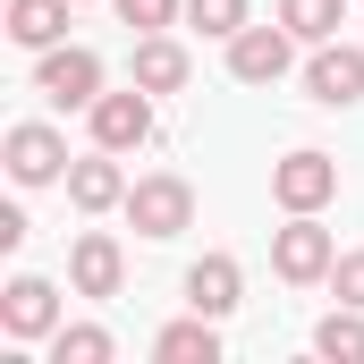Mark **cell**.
I'll list each match as a JSON object with an SVG mask.
<instances>
[{
	"mask_svg": "<svg viewBox=\"0 0 364 364\" xmlns=\"http://www.w3.org/2000/svg\"><path fill=\"white\" fill-rule=\"evenodd\" d=\"M331 263H339V237L322 229V212H279L272 279H288V288H331Z\"/></svg>",
	"mask_w": 364,
	"mask_h": 364,
	"instance_id": "cell-1",
	"label": "cell"
},
{
	"mask_svg": "<svg viewBox=\"0 0 364 364\" xmlns=\"http://www.w3.org/2000/svg\"><path fill=\"white\" fill-rule=\"evenodd\" d=\"M34 93L51 110H93L110 93V68H102L93 43H51V51H34Z\"/></svg>",
	"mask_w": 364,
	"mask_h": 364,
	"instance_id": "cell-2",
	"label": "cell"
},
{
	"mask_svg": "<svg viewBox=\"0 0 364 364\" xmlns=\"http://www.w3.org/2000/svg\"><path fill=\"white\" fill-rule=\"evenodd\" d=\"M127 229L153 237V246L186 237V229H195V186H186L178 170H144V178L127 186Z\"/></svg>",
	"mask_w": 364,
	"mask_h": 364,
	"instance_id": "cell-3",
	"label": "cell"
},
{
	"mask_svg": "<svg viewBox=\"0 0 364 364\" xmlns=\"http://www.w3.org/2000/svg\"><path fill=\"white\" fill-rule=\"evenodd\" d=\"M0 161H9V186L34 195V186H68V161H77V153H68V136H60L51 119H17V127L0 136Z\"/></svg>",
	"mask_w": 364,
	"mask_h": 364,
	"instance_id": "cell-4",
	"label": "cell"
},
{
	"mask_svg": "<svg viewBox=\"0 0 364 364\" xmlns=\"http://www.w3.org/2000/svg\"><path fill=\"white\" fill-rule=\"evenodd\" d=\"M68 322V305H60V279L43 272H9L0 288V331L17 339V348H51V331Z\"/></svg>",
	"mask_w": 364,
	"mask_h": 364,
	"instance_id": "cell-5",
	"label": "cell"
},
{
	"mask_svg": "<svg viewBox=\"0 0 364 364\" xmlns=\"http://www.w3.org/2000/svg\"><path fill=\"white\" fill-rule=\"evenodd\" d=\"M153 110H161V93H144L136 77H127L119 93H102V102L85 110V127H93V144H102V153H144V144L161 136V119H153Z\"/></svg>",
	"mask_w": 364,
	"mask_h": 364,
	"instance_id": "cell-6",
	"label": "cell"
},
{
	"mask_svg": "<svg viewBox=\"0 0 364 364\" xmlns=\"http://www.w3.org/2000/svg\"><path fill=\"white\" fill-rule=\"evenodd\" d=\"M272 203L279 212H331V203H339V161H331L322 144L279 153L272 161Z\"/></svg>",
	"mask_w": 364,
	"mask_h": 364,
	"instance_id": "cell-7",
	"label": "cell"
},
{
	"mask_svg": "<svg viewBox=\"0 0 364 364\" xmlns=\"http://www.w3.org/2000/svg\"><path fill=\"white\" fill-rule=\"evenodd\" d=\"M220 51H229V77H237V85H279V77L296 68V34H288L279 17H272V26H263V17L237 26Z\"/></svg>",
	"mask_w": 364,
	"mask_h": 364,
	"instance_id": "cell-8",
	"label": "cell"
},
{
	"mask_svg": "<svg viewBox=\"0 0 364 364\" xmlns=\"http://www.w3.org/2000/svg\"><path fill=\"white\" fill-rule=\"evenodd\" d=\"M305 102H322V110H356L364 102V34L305 51Z\"/></svg>",
	"mask_w": 364,
	"mask_h": 364,
	"instance_id": "cell-9",
	"label": "cell"
},
{
	"mask_svg": "<svg viewBox=\"0 0 364 364\" xmlns=\"http://www.w3.org/2000/svg\"><path fill=\"white\" fill-rule=\"evenodd\" d=\"M127 288V246L110 229H77L68 237V296H119Z\"/></svg>",
	"mask_w": 364,
	"mask_h": 364,
	"instance_id": "cell-10",
	"label": "cell"
},
{
	"mask_svg": "<svg viewBox=\"0 0 364 364\" xmlns=\"http://www.w3.org/2000/svg\"><path fill=\"white\" fill-rule=\"evenodd\" d=\"M119 161H127V153H102V144H93V153H77V161H68V212H85V220H102V212H127V170H119Z\"/></svg>",
	"mask_w": 364,
	"mask_h": 364,
	"instance_id": "cell-11",
	"label": "cell"
},
{
	"mask_svg": "<svg viewBox=\"0 0 364 364\" xmlns=\"http://www.w3.org/2000/svg\"><path fill=\"white\" fill-rule=\"evenodd\" d=\"M186 305H195V314H212V322H229V314L246 305V263H237V255H220V246H212V255H195V263H186Z\"/></svg>",
	"mask_w": 364,
	"mask_h": 364,
	"instance_id": "cell-12",
	"label": "cell"
},
{
	"mask_svg": "<svg viewBox=\"0 0 364 364\" xmlns=\"http://www.w3.org/2000/svg\"><path fill=\"white\" fill-rule=\"evenodd\" d=\"M127 77H136L144 93H161V102H170V93L195 85V51H186L178 34H136V51H127Z\"/></svg>",
	"mask_w": 364,
	"mask_h": 364,
	"instance_id": "cell-13",
	"label": "cell"
},
{
	"mask_svg": "<svg viewBox=\"0 0 364 364\" xmlns=\"http://www.w3.org/2000/svg\"><path fill=\"white\" fill-rule=\"evenodd\" d=\"M153 364H220V322L186 305L178 322H161V331H153Z\"/></svg>",
	"mask_w": 364,
	"mask_h": 364,
	"instance_id": "cell-14",
	"label": "cell"
},
{
	"mask_svg": "<svg viewBox=\"0 0 364 364\" xmlns=\"http://www.w3.org/2000/svg\"><path fill=\"white\" fill-rule=\"evenodd\" d=\"M68 9H77V0H9V43H17V51L68 43Z\"/></svg>",
	"mask_w": 364,
	"mask_h": 364,
	"instance_id": "cell-15",
	"label": "cell"
},
{
	"mask_svg": "<svg viewBox=\"0 0 364 364\" xmlns=\"http://www.w3.org/2000/svg\"><path fill=\"white\" fill-rule=\"evenodd\" d=\"M272 17L314 51V43H339V26H348V0H272Z\"/></svg>",
	"mask_w": 364,
	"mask_h": 364,
	"instance_id": "cell-16",
	"label": "cell"
},
{
	"mask_svg": "<svg viewBox=\"0 0 364 364\" xmlns=\"http://www.w3.org/2000/svg\"><path fill=\"white\" fill-rule=\"evenodd\" d=\"M314 356L322 364H364V305H331L314 322Z\"/></svg>",
	"mask_w": 364,
	"mask_h": 364,
	"instance_id": "cell-17",
	"label": "cell"
},
{
	"mask_svg": "<svg viewBox=\"0 0 364 364\" xmlns=\"http://www.w3.org/2000/svg\"><path fill=\"white\" fill-rule=\"evenodd\" d=\"M110 356H119V339L102 322H60L51 331V364H110Z\"/></svg>",
	"mask_w": 364,
	"mask_h": 364,
	"instance_id": "cell-18",
	"label": "cell"
},
{
	"mask_svg": "<svg viewBox=\"0 0 364 364\" xmlns=\"http://www.w3.org/2000/svg\"><path fill=\"white\" fill-rule=\"evenodd\" d=\"M186 26L212 34V43H229L237 26H255V0H186Z\"/></svg>",
	"mask_w": 364,
	"mask_h": 364,
	"instance_id": "cell-19",
	"label": "cell"
},
{
	"mask_svg": "<svg viewBox=\"0 0 364 364\" xmlns=\"http://www.w3.org/2000/svg\"><path fill=\"white\" fill-rule=\"evenodd\" d=\"M110 9H119L127 34H170V26L186 17V0H110Z\"/></svg>",
	"mask_w": 364,
	"mask_h": 364,
	"instance_id": "cell-20",
	"label": "cell"
},
{
	"mask_svg": "<svg viewBox=\"0 0 364 364\" xmlns=\"http://www.w3.org/2000/svg\"><path fill=\"white\" fill-rule=\"evenodd\" d=\"M331 296H339V305H364V246H348V255L331 263Z\"/></svg>",
	"mask_w": 364,
	"mask_h": 364,
	"instance_id": "cell-21",
	"label": "cell"
},
{
	"mask_svg": "<svg viewBox=\"0 0 364 364\" xmlns=\"http://www.w3.org/2000/svg\"><path fill=\"white\" fill-rule=\"evenodd\" d=\"M77 9H85V0H77Z\"/></svg>",
	"mask_w": 364,
	"mask_h": 364,
	"instance_id": "cell-22",
	"label": "cell"
}]
</instances>
